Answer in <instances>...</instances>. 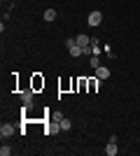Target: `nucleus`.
Here are the masks:
<instances>
[{"label": "nucleus", "mask_w": 140, "mask_h": 156, "mask_svg": "<svg viewBox=\"0 0 140 156\" xmlns=\"http://www.w3.org/2000/svg\"><path fill=\"white\" fill-rule=\"evenodd\" d=\"M117 151H119V149H117V142H107V147H105L107 156H117Z\"/></svg>", "instance_id": "obj_7"}, {"label": "nucleus", "mask_w": 140, "mask_h": 156, "mask_svg": "<svg viewBox=\"0 0 140 156\" xmlns=\"http://www.w3.org/2000/svg\"><path fill=\"white\" fill-rule=\"evenodd\" d=\"M91 54H93V56H100V47H98L96 40H91Z\"/></svg>", "instance_id": "obj_12"}, {"label": "nucleus", "mask_w": 140, "mask_h": 156, "mask_svg": "<svg viewBox=\"0 0 140 156\" xmlns=\"http://www.w3.org/2000/svg\"><path fill=\"white\" fill-rule=\"evenodd\" d=\"M33 89H26V91H21V100H23V105H33Z\"/></svg>", "instance_id": "obj_3"}, {"label": "nucleus", "mask_w": 140, "mask_h": 156, "mask_svg": "<svg viewBox=\"0 0 140 156\" xmlns=\"http://www.w3.org/2000/svg\"><path fill=\"white\" fill-rule=\"evenodd\" d=\"M9 154H12V147L2 144V147H0V156H9Z\"/></svg>", "instance_id": "obj_14"}, {"label": "nucleus", "mask_w": 140, "mask_h": 156, "mask_svg": "<svg viewBox=\"0 0 140 156\" xmlns=\"http://www.w3.org/2000/svg\"><path fill=\"white\" fill-rule=\"evenodd\" d=\"M45 21H47V23L56 21V9H47V12H45Z\"/></svg>", "instance_id": "obj_10"}, {"label": "nucleus", "mask_w": 140, "mask_h": 156, "mask_svg": "<svg viewBox=\"0 0 140 156\" xmlns=\"http://www.w3.org/2000/svg\"><path fill=\"white\" fill-rule=\"evenodd\" d=\"M42 86H45V79H42L40 75H35V77H33V91H38V89H42Z\"/></svg>", "instance_id": "obj_8"}, {"label": "nucleus", "mask_w": 140, "mask_h": 156, "mask_svg": "<svg viewBox=\"0 0 140 156\" xmlns=\"http://www.w3.org/2000/svg\"><path fill=\"white\" fill-rule=\"evenodd\" d=\"M59 124H61V130H70V128H73V121H70V119H66V117H61Z\"/></svg>", "instance_id": "obj_9"}, {"label": "nucleus", "mask_w": 140, "mask_h": 156, "mask_svg": "<svg viewBox=\"0 0 140 156\" xmlns=\"http://www.w3.org/2000/svg\"><path fill=\"white\" fill-rule=\"evenodd\" d=\"M59 130H61V124H59V121H54V124H49V126H47V130H45V133H47V135H54V133H59Z\"/></svg>", "instance_id": "obj_6"}, {"label": "nucleus", "mask_w": 140, "mask_h": 156, "mask_svg": "<svg viewBox=\"0 0 140 156\" xmlns=\"http://www.w3.org/2000/svg\"><path fill=\"white\" fill-rule=\"evenodd\" d=\"M100 21H103V14H100L98 9H96V12H91V14H89L87 23H89L91 28H96V26H100Z\"/></svg>", "instance_id": "obj_1"}, {"label": "nucleus", "mask_w": 140, "mask_h": 156, "mask_svg": "<svg viewBox=\"0 0 140 156\" xmlns=\"http://www.w3.org/2000/svg\"><path fill=\"white\" fill-rule=\"evenodd\" d=\"M14 133H16V128H14L12 124H2V126H0V137H2V140L9 137V135H14Z\"/></svg>", "instance_id": "obj_2"}, {"label": "nucleus", "mask_w": 140, "mask_h": 156, "mask_svg": "<svg viewBox=\"0 0 140 156\" xmlns=\"http://www.w3.org/2000/svg\"><path fill=\"white\" fill-rule=\"evenodd\" d=\"M68 51H70V56H73V58H80V56H84V51H82V47L77 44V42H75L73 47H68Z\"/></svg>", "instance_id": "obj_4"}, {"label": "nucleus", "mask_w": 140, "mask_h": 156, "mask_svg": "<svg viewBox=\"0 0 140 156\" xmlns=\"http://www.w3.org/2000/svg\"><path fill=\"white\" fill-rule=\"evenodd\" d=\"M98 86H100V79L98 77H96V79H89V91H96Z\"/></svg>", "instance_id": "obj_11"}, {"label": "nucleus", "mask_w": 140, "mask_h": 156, "mask_svg": "<svg viewBox=\"0 0 140 156\" xmlns=\"http://www.w3.org/2000/svg\"><path fill=\"white\" fill-rule=\"evenodd\" d=\"M96 77H98L100 82H103V79H107V77H110V70H107L105 65H98V68H96Z\"/></svg>", "instance_id": "obj_5"}, {"label": "nucleus", "mask_w": 140, "mask_h": 156, "mask_svg": "<svg viewBox=\"0 0 140 156\" xmlns=\"http://www.w3.org/2000/svg\"><path fill=\"white\" fill-rule=\"evenodd\" d=\"M89 63H91V68L96 70V68L100 65V56H91V58H89Z\"/></svg>", "instance_id": "obj_13"}]
</instances>
